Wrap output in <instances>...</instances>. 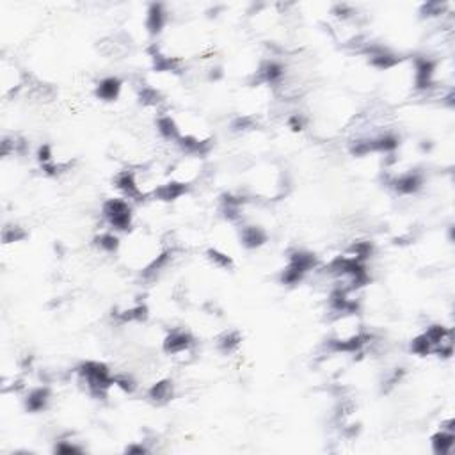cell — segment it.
<instances>
[{"label":"cell","mask_w":455,"mask_h":455,"mask_svg":"<svg viewBox=\"0 0 455 455\" xmlns=\"http://www.w3.org/2000/svg\"><path fill=\"white\" fill-rule=\"evenodd\" d=\"M102 215L105 219L109 230L116 231H130L134 226V209L132 201L125 198H111L102 204Z\"/></svg>","instance_id":"1"},{"label":"cell","mask_w":455,"mask_h":455,"mask_svg":"<svg viewBox=\"0 0 455 455\" xmlns=\"http://www.w3.org/2000/svg\"><path fill=\"white\" fill-rule=\"evenodd\" d=\"M445 425L436 432L432 438H430V445H432V450L438 455H448L454 452L455 445V434H454V418H448L445 421Z\"/></svg>","instance_id":"2"},{"label":"cell","mask_w":455,"mask_h":455,"mask_svg":"<svg viewBox=\"0 0 455 455\" xmlns=\"http://www.w3.org/2000/svg\"><path fill=\"white\" fill-rule=\"evenodd\" d=\"M238 240L246 249H258L267 242L268 235L258 224H242L238 230Z\"/></svg>","instance_id":"3"},{"label":"cell","mask_w":455,"mask_h":455,"mask_svg":"<svg viewBox=\"0 0 455 455\" xmlns=\"http://www.w3.org/2000/svg\"><path fill=\"white\" fill-rule=\"evenodd\" d=\"M52 400V392L48 386L30 388L25 395V409L29 413H41L48 408Z\"/></svg>","instance_id":"4"},{"label":"cell","mask_w":455,"mask_h":455,"mask_svg":"<svg viewBox=\"0 0 455 455\" xmlns=\"http://www.w3.org/2000/svg\"><path fill=\"white\" fill-rule=\"evenodd\" d=\"M123 91V82L118 77H105L96 84V96L103 102H116L119 98V94Z\"/></svg>","instance_id":"5"},{"label":"cell","mask_w":455,"mask_h":455,"mask_svg":"<svg viewBox=\"0 0 455 455\" xmlns=\"http://www.w3.org/2000/svg\"><path fill=\"white\" fill-rule=\"evenodd\" d=\"M173 395H175V386H173L171 379H160L155 384H151L148 390V399L158 405L167 404L173 399Z\"/></svg>","instance_id":"6"}]
</instances>
